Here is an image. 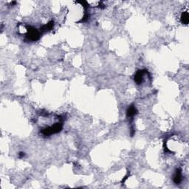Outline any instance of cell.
Wrapping results in <instances>:
<instances>
[{"label":"cell","instance_id":"cell-1","mask_svg":"<svg viewBox=\"0 0 189 189\" xmlns=\"http://www.w3.org/2000/svg\"><path fill=\"white\" fill-rule=\"evenodd\" d=\"M63 128V125L61 123H55L54 125L45 128L41 130V133L45 136H49L51 134H56L58 132H61Z\"/></svg>","mask_w":189,"mask_h":189},{"label":"cell","instance_id":"cell-4","mask_svg":"<svg viewBox=\"0 0 189 189\" xmlns=\"http://www.w3.org/2000/svg\"><path fill=\"white\" fill-rule=\"evenodd\" d=\"M182 180V170L180 168L176 170V172H175L174 175V182L175 184H178L180 183Z\"/></svg>","mask_w":189,"mask_h":189},{"label":"cell","instance_id":"cell-6","mask_svg":"<svg viewBox=\"0 0 189 189\" xmlns=\"http://www.w3.org/2000/svg\"><path fill=\"white\" fill-rule=\"evenodd\" d=\"M189 21V15L187 11L183 12L181 15V22L183 25H188Z\"/></svg>","mask_w":189,"mask_h":189},{"label":"cell","instance_id":"cell-7","mask_svg":"<svg viewBox=\"0 0 189 189\" xmlns=\"http://www.w3.org/2000/svg\"><path fill=\"white\" fill-rule=\"evenodd\" d=\"M54 27V21H50L49 23H47V25H44L41 28V31L42 32H45V31H50V30H52Z\"/></svg>","mask_w":189,"mask_h":189},{"label":"cell","instance_id":"cell-2","mask_svg":"<svg viewBox=\"0 0 189 189\" xmlns=\"http://www.w3.org/2000/svg\"><path fill=\"white\" fill-rule=\"evenodd\" d=\"M27 38L30 41H36L39 39L40 33L39 32L38 30H36V29L34 28V27H31V26H30V27H27Z\"/></svg>","mask_w":189,"mask_h":189},{"label":"cell","instance_id":"cell-5","mask_svg":"<svg viewBox=\"0 0 189 189\" xmlns=\"http://www.w3.org/2000/svg\"><path fill=\"white\" fill-rule=\"evenodd\" d=\"M137 113V110L136 109V107L134 105H131L128 106V109L126 111V114L128 118H132L133 116L135 115Z\"/></svg>","mask_w":189,"mask_h":189},{"label":"cell","instance_id":"cell-8","mask_svg":"<svg viewBox=\"0 0 189 189\" xmlns=\"http://www.w3.org/2000/svg\"><path fill=\"white\" fill-rule=\"evenodd\" d=\"M25 153H24V152H20V153L19 154V156L20 158L25 157Z\"/></svg>","mask_w":189,"mask_h":189},{"label":"cell","instance_id":"cell-3","mask_svg":"<svg viewBox=\"0 0 189 189\" xmlns=\"http://www.w3.org/2000/svg\"><path fill=\"white\" fill-rule=\"evenodd\" d=\"M146 73H147V71L146 70H138V71L136 73L135 75H134V82L137 84H142V82L143 81V77H144V75Z\"/></svg>","mask_w":189,"mask_h":189}]
</instances>
